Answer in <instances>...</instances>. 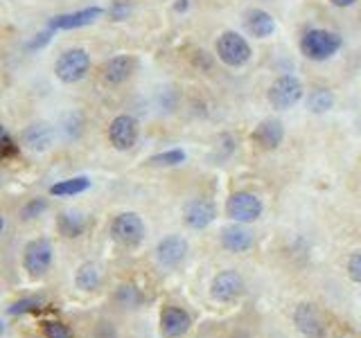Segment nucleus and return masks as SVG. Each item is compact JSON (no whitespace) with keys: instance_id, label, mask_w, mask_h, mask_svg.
<instances>
[{"instance_id":"412c9836","label":"nucleus","mask_w":361,"mask_h":338,"mask_svg":"<svg viewBox=\"0 0 361 338\" xmlns=\"http://www.w3.org/2000/svg\"><path fill=\"white\" fill-rule=\"evenodd\" d=\"M98 282H100L98 271H95L93 266H84V268L79 271L77 285H79L81 289H95V287H98Z\"/></svg>"},{"instance_id":"b1692460","label":"nucleus","mask_w":361,"mask_h":338,"mask_svg":"<svg viewBox=\"0 0 361 338\" xmlns=\"http://www.w3.org/2000/svg\"><path fill=\"white\" fill-rule=\"evenodd\" d=\"M348 273H350V278H353L355 282H359V285H361V250L350 257V261H348Z\"/></svg>"},{"instance_id":"dca6fc26","label":"nucleus","mask_w":361,"mask_h":338,"mask_svg":"<svg viewBox=\"0 0 361 338\" xmlns=\"http://www.w3.org/2000/svg\"><path fill=\"white\" fill-rule=\"evenodd\" d=\"M131 72H133V59L131 57H115L104 65V82L122 84L131 77Z\"/></svg>"},{"instance_id":"c85d7f7f","label":"nucleus","mask_w":361,"mask_h":338,"mask_svg":"<svg viewBox=\"0 0 361 338\" xmlns=\"http://www.w3.org/2000/svg\"><path fill=\"white\" fill-rule=\"evenodd\" d=\"M0 233H3V216H0Z\"/></svg>"},{"instance_id":"cd10ccee","label":"nucleus","mask_w":361,"mask_h":338,"mask_svg":"<svg viewBox=\"0 0 361 338\" xmlns=\"http://www.w3.org/2000/svg\"><path fill=\"white\" fill-rule=\"evenodd\" d=\"M332 5H336V7H348V5H353L355 0H330Z\"/></svg>"},{"instance_id":"f8f14e48","label":"nucleus","mask_w":361,"mask_h":338,"mask_svg":"<svg viewBox=\"0 0 361 338\" xmlns=\"http://www.w3.org/2000/svg\"><path fill=\"white\" fill-rule=\"evenodd\" d=\"M102 16L100 7H91V9H81V12L75 14H63L50 20V30H75V27H84L91 25L95 18Z\"/></svg>"},{"instance_id":"bb28decb","label":"nucleus","mask_w":361,"mask_h":338,"mask_svg":"<svg viewBox=\"0 0 361 338\" xmlns=\"http://www.w3.org/2000/svg\"><path fill=\"white\" fill-rule=\"evenodd\" d=\"M12 147V140H9V136H7V131L0 126V156L5 154V149H9Z\"/></svg>"},{"instance_id":"39448f33","label":"nucleus","mask_w":361,"mask_h":338,"mask_svg":"<svg viewBox=\"0 0 361 338\" xmlns=\"http://www.w3.org/2000/svg\"><path fill=\"white\" fill-rule=\"evenodd\" d=\"M226 212L232 221L239 223H251L256 221L258 216L262 214V201L258 199L256 194L251 192H237L232 194L228 203H226Z\"/></svg>"},{"instance_id":"0eeeda50","label":"nucleus","mask_w":361,"mask_h":338,"mask_svg":"<svg viewBox=\"0 0 361 338\" xmlns=\"http://www.w3.org/2000/svg\"><path fill=\"white\" fill-rule=\"evenodd\" d=\"M50 261H52V248L46 239H37V242H29L25 248V257H23V264L25 271L32 275H44L46 271L50 268Z\"/></svg>"},{"instance_id":"f03ea898","label":"nucleus","mask_w":361,"mask_h":338,"mask_svg":"<svg viewBox=\"0 0 361 338\" xmlns=\"http://www.w3.org/2000/svg\"><path fill=\"white\" fill-rule=\"evenodd\" d=\"M91 68V57H88V52L86 50H81V48H75V50H68V52H63L59 61H57V77L61 82H66V84H72V82H79L84 74L88 72Z\"/></svg>"},{"instance_id":"a878e982","label":"nucleus","mask_w":361,"mask_h":338,"mask_svg":"<svg viewBox=\"0 0 361 338\" xmlns=\"http://www.w3.org/2000/svg\"><path fill=\"white\" fill-rule=\"evenodd\" d=\"M44 208H46V203H44V201H39V203H37V201H34V203H29L27 208H25V212H23V214H25V219H32V214H39Z\"/></svg>"},{"instance_id":"393cba45","label":"nucleus","mask_w":361,"mask_h":338,"mask_svg":"<svg viewBox=\"0 0 361 338\" xmlns=\"http://www.w3.org/2000/svg\"><path fill=\"white\" fill-rule=\"evenodd\" d=\"M39 300H20V302H16L12 309V313H23V311H29V309H39Z\"/></svg>"},{"instance_id":"f257e3e1","label":"nucleus","mask_w":361,"mask_h":338,"mask_svg":"<svg viewBox=\"0 0 361 338\" xmlns=\"http://www.w3.org/2000/svg\"><path fill=\"white\" fill-rule=\"evenodd\" d=\"M339 48H341V37L332 34V32H325V30L307 32L301 41V50H303L305 57L316 59V61H323L327 57H332Z\"/></svg>"},{"instance_id":"ddd939ff","label":"nucleus","mask_w":361,"mask_h":338,"mask_svg":"<svg viewBox=\"0 0 361 338\" xmlns=\"http://www.w3.org/2000/svg\"><path fill=\"white\" fill-rule=\"evenodd\" d=\"M156 253H158V259H161L165 266H176L183 261V257L188 253V244H185V239L172 235V237H167L158 244Z\"/></svg>"},{"instance_id":"9b49d317","label":"nucleus","mask_w":361,"mask_h":338,"mask_svg":"<svg viewBox=\"0 0 361 338\" xmlns=\"http://www.w3.org/2000/svg\"><path fill=\"white\" fill-rule=\"evenodd\" d=\"M161 330L167 338L183 336L190 330V316L178 307H167L161 313Z\"/></svg>"},{"instance_id":"a211bd4d","label":"nucleus","mask_w":361,"mask_h":338,"mask_svg":"<svg viewBox=\"0 0 361 338\" xmlns=\"http://www.w3.org/2000/svg\"><path fill=\"white\" fill-rule=\"evenodd\" d=\"M91 188V181L84 178V176H77V178H68V181H61L57 185H52L50 188V194L55 196H72V194H81Z\"/></svg>"},{"instance_id":"6e6552de","label":"nucleus","mask_w":361,"mask_h":338,"mask_svg":"<svg viewBox=\"0 0 361 338\" xmlns=\"http://www.w3.org/2000/svg\"><path fill=\"white\" fill-rule=\"evenodd\" d=\"M109 138L115 149H131L138 140V124L131 115H118L109 126Z\"/></svg>"},{"instance_id":"20e7f679","label":"nucleus","mask_w":361,"mask_h":338,"mask_svg":"<svg viewBox=\"0 0 361 338\" xmlns=\"http://www.w3.org/2000/svg\"><path fill=\"white\" fill-rule=\"evenodd\" d=\"M111 235L115 242H120L124 246H138L145 237V223L138 214L124 212L120 216H115L111 223Z\"/></svg>"},{"instance_id":"aec40b11","label":"nucleus","mask_w":361,"mask_h":338,"mask_svg":"<svg viewBox=\"0 0 361 338\" xmlns=\"http://www.w3.org/2000/svg\"><path fill=\"white\" fill-rule=\"evenodd\" d=\"M185 160V154L180 149H172V151H165V154H158L154 156L150 162L156 167H172V165H178V162Z\"/></svg>"},{"instance_id":"6ab92c4d","label":"nucleus","mask_w":361,"mask_h":338,"mask_svg":"<svg viewBox=\"0 0 361 338\" xmlns=\"http://www.w3.org/2000/svg\"><path fill=\"white\" fill-rule=\"evenodd\" d=\"M332 104H334V97H332V93L330 91H316V93H312V97H310V108L314 113H325V111H330L332 108Z\"/></svg>"},{"instance_id":"5701e85b","label":"nucleus","mask_w":361,"mask_h":338,"mask_svg":"<svg viewBox=\"0 0 361 338\" xmlns=\"http://www.w3.org/2000/svg\"><path fill=\"white\" fill-rule=\"evenodd\" d=\"M61 221H63V223H70V228L66 230L68 237L79 235V233H81V228H84V223H81V219H79V214H63V216H61Z\"/></svg>"},{"instance_id":"2eb2a0df","label":"nucleus","mask_w":361,"mask_h":338,"mask_svg":"<svg viewBox=\"0 0 361 338\" xmlns=\"http://www.w3.org/2000/svg\"><path fill=\"white\" fill-rule=\"evenodd\" d=\"M221 244H224V248L232 250V253H244V250L253 246V235L242 226H228L221 230Z\"/></svg>"},{"instance_id":"f3484780","label":"nucleus","mask_w":361,"mask_h":338,"mask_svg":"<svg viewBox=\"0 0 361 338\" xmlns=\"http://www.w3.org/2000/svg\"><path fill=\"white\" fill-rule=\"evenodd\" d=\"M247 27L253 37H258V39H264V37H269L273 34V30H275V23H273V18L267 14V12H260V9H256V12H251L249 18H247Z\"/></svg>"},{"instance_id":"4be33fe9","label":"nucleus","mask_w":361,"mask_h":338,"mask_svg":"<svg viewBox=\"0 0 361 338\" xmlns=\"http://www.w3.org/2000/svg\"><path fill=\"white\" fill-rule=\"evenodd\" d=\"M44 332H46V338H72V332L68 327L63 323H55V320L46 323Z\"/></svg>"},{"instance_id":"4468645a","label":"nucleus","mask_w":361,"mask_h":338,"mask_svg":"<svg viewBox=\"0 0 361 338\" xmlns=\"http://www.w3.org/2000/svg\"><path fill=\"white\" fill-rule=\"evenodd\" d=\"M284 138V129L278 119H264V122L256 129L253 140L262 147V149H275Z\"/></svg>"},{"instance_id":"7ed1b4c3","label":"nucleus","mask_w":361,"mask_h":338,"mask_svg":"<svg viewBox=\"0 0 361 338\" xmlns=\"http://www.w3.org/2000/svg\"><path fill=\"white\" fill-rule=\"evenodd\" d=\"M217 54L224 63L237 68V65H244L251 59V46L237 32H224L217 41Z\"/></svg>"},{"instance_id":"9d476101","label":"nucleus","mask_w":361,"mask_h":338,"mask_svg":"<svg viewBox=\"0 0 361 338\" xmlns=\"http://www.w3.org/2000/svg\"><path fill=\"white\" fill-rule=\"evenodd\" d=\"M217 216V210L215 205H212L210 201L206 199H197V201H190L185 205L183 210V219L190 228H197V230H201V228L210 226L212 221H215Z\"/></svg>"},{"instance_id":"423d86ee","label":"nucleus","mask_w":361,"mask_h":338,"mask_svg":"<svg viewBox=\"0 0 361 338\" xmlns=\"http://www.w3.org/2000/svg\"><path fill=\"white\" fill-rule=\"evenodd\" d=\"M301 97H303V84L296 77H289V74L275 79L269 91V102L275 108H280V111L294 106L296 102H301Z\"/></svg>"},{"instance_id":"1a4fd4ad","label":"nucleus","mask_w":361,"mask_h":338,"mask_svg":"<svg viewBox=\"0 0 361 338\" xmlns=\"http://www.w3.org/2000/svg\"><path fill=\"white\" fill-rule=\"evenodd\" d=\"M242 291H244V282L235 271H224V273H219L215 280H212V287H210L212 298L219 302L235 300L242 296Z\"/></svg>"}]
</instances>
